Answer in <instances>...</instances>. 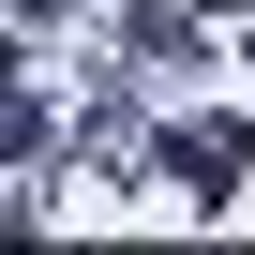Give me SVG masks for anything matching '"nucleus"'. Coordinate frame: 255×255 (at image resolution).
<instances>
[{"label":"nucleus","instance_id":"nucleus-1","mask_svg":"<svg viewBox=\"0 0 255 255\" xmlns=\"http://www.w3.org/2000/svg\"><path fill=\"white\" fill-rule=\"evenodd\" d=\"M210 15H240V0H210Z\"/></svg>","mask_w":255,"mask_h":255}]
</instances>
